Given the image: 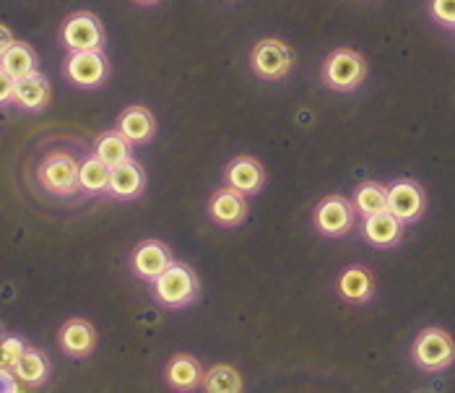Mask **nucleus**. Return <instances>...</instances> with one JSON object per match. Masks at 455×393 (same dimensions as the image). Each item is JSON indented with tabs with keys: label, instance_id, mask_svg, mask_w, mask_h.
Masks as SVG:
<instances>
[{
	"label": "nucleus",
	"instance_id": "nucleus-1",
	"mask_svg": "<svg viewBox=\"0 0 455 393\" xmlns=\"http://www.w3.org/2000/svg\"><path fill=\"white\" fill-rule=\"evenodd\" d=\"M201 297V279L198 274L182 263V261H172L159 279L154 282V300L167 308V310H180L193 305Z\"/></svg>",
	"mask_w": 455,
	"mask_h": 393
},
{
	"label": "nucleus",
	"instance_id": "nucleus-2",
	"mask_svg": "<svg viewBox=\"0 0 455 393\" xmlns=\"http://www.w3.org/2000/svg\"><path fill=\"white\" fill-rule=\"evenodd\" d=\"M297 63V55L291 50V44H286L279 36H266L260 42H255L252 52H250V68L268 84L283 81Z\"/></svg>",
	"mask_w": 455,
	"mask_h": 393
},
{
	"label": "nucleus",
	"instance_id": "nucleus-3",
	"mask_svg": "<svg viewBox=\"0 0 455 393\" xmlns=\"http://www.w3.org/2000/svg\"><path fill=\"white\" fill-rule=\"evenodd\" d=\"M364 78L367 60L351 47L333 50L323 63V84L333 92H354L364 84Z\"/></svg>",
	"mask_w": 455,
	"mask_h": 393
},
{
	"label": "nucleus",
	"instance_id": "nucleus-4",
	"mask_svg": "<svg viewBox=\"0 0 455 393\" xmlns=\"http://www.w3.org/2000/svg\"><path fill=\"white\" fill-rule=\"evenodd\" d=\"M36 182L50 196L68 198L73 193H78V162H76V156L68 151H50L36 167Z\"/></svg>",
	"mask_w": 455,
	"mask_h": 393
},
{
	"label": "nucleus",
	"instance_id": "nucleus-5",
	"mask_svg": "<svg viewBox=\"0 0 455 393\" xmlns=\"http://www.w3.org/2000/svg\"><path fill=\"white\" fill-rule=\"evenodd\" d=\"M411 359L424 373L448 370L455 362L453 336L443 328H424L411 347Z\"/></svg>",
	"mask_w": 455,
	"mask_h": 393
},
{
	"label": "nucleus",
	"instance_id": "nucleus-6",
	"mask_svg": "<svg viewBox=\"0 0 455 393\" xmlns=\"http://www.w3.org/2000/svg\"><path fill=\"white\" fill-rule=\"evenodd\" d=\"M60 42L68 52H81V50H105L107 32L100 16L92 11H76L60 27Z\"/></svg>",
	"mask_w": 455,
	"mask_h": 393
},
{
	"label": "nucleus",
	"instance_id": "nucleus-7",
	"mask_svg": "<svg viewBox=\"0 0 455 393\" xmlns=\"http://www.w3.org/2000/svg\"><path fill=\"white\" fill-rule=\"evenodd\" d=\"M354 221H356V209L347 196L341 193H331L325 196L320 204L315 206V214H313V224L320 235L325 237H344L354 229Z\"/></svg>",
	"mask_w": 455,
	"mask_h": 393
},
{
	"label": "nucleus",
	"instance_id": "nucleus-8",
	"mask_svg": "<svg viewBox=\"0 0 455 393\" xmlns=\"http://www.w3.org/2000/svg\"><path fill=\"white\" fill-rule=\"evenodd\" d=\"M66 78L81 89H100L109 78V60L105 50H81L70 52L66 60Z\"/></svg>",
	"mask_w": 455,
	"mask_h": 393
},
{
	"label": "nucleus",
	"instance_id": "nucleus-9",
	"mask_svg": "<svg viewBox=\"0 0 455 393\" xmlns=\"http://www.w3.org/2000/svg\"><path fill=\"white\" fill-rule=\"evenodd\" d=\"M387 212L403 224L419 221L427 212V193L414 180H395L387 185Z\"/></svg>",
	"mask_w": 455,
	"mask_h": 393
},
{
	"label": "nucleus",
	"instance_id": "nucleus-10",
	"mask_svg": "<svg viewBox=\"0 0 455 393\" xmlns=\"http://www.w3.org/2000/svg\"><path fill=\"white\" fill-rule=\"evenodd\" d=\"M224 185L232 188V190H237V193H243V196H255L266 185V170H263V164L255 156L240 154V156H235L227 164V170H224Z\"/></svg>",
	"mask_w": 455,
	"mask_h": 393
},
{
	"label": "nucleus",
	"instance_id": "nucleus-11",
	"mask_svg": "<svg viewBox=\"0 0 455 393\" xmlns=\"http://www.w3.org/2000/svg\"><path fill=\"white\" fill-rule=\"evenodd\" d=\"M247 196L232 190V188H219L209 201V216L213 224L224 227V229H235L243 227L247 221Z\"/></svg>",
	"mask_w": 455,
	"mask_h": 393
},
{
	"label": "nucleus",
	"instance_id": "nucleus-12",
	"mask_svg": "<svg viewBox=\"0 0 455 393\" xmlns=\"http://www.w3.org/2000/svg\"><path fill=\"white\" fill-rule=\"evenodd\" d=\"M97 328L86 318H70L60 325L58 331V344L63 349V355H68L73 359H86L94 355L97 349Z\"/></svg>",
	"mask_w": 455,
	"mask_h": 393
},
{
	"label": "nucleus",
	"instance_id": "nucleus-13",
	"mask_svg": "<svg viewBox=\"0 0 455 393\" xmlns=\"http://www.w3.org/2000/svg\"><path fill=\"white\" fill-rule=\"evenodd\" d=\"M175 261V255L172 251L164 245V243H159V240H143L139 248L133 251V274L143 279V282H148V285H154L156 279H159V274L170 266Z\"/></svg>",
	"mask_w": 455,
	"mask_h": 393
},
{
	"label": "nucleus",
	"instance_id": "nucleus-14",
	"mask_svg": "<svg viewBox=\"0 0 455 393\" xmlns=\"http://www.w3.org/2000/svg\"><path fill=\"white\" fill-rule=\"evenodd\" d=\"M143 190H146V170L136 159H128L117 167H109L107 196H112L117 201H133V198L143 196Z\"/></svg>",
	"mask_w": 455,
	"mask_h": 393
},
{
	"label": "nucleus",
	"instance_id": "nucleus-15",
	"mask_svg": "<svg viewBox=\"0 0 455 393\" xmlns=\"http://www.w3.org/2000/svg\"><path fill=\"white\" fill-rule=\"evenodd\" d=\"M133 146H146L154 141L156 136V117L154 112L143 105H131L117 115V125H115Z\"/></svg>",
	"mask_w": 455,
	"mask_h": 393
},
{
	"label": "nucleus",
	"instance_id": "nucleus-16",
	"mask_svg": "<svg viewBox=\"0 0 455 393\" xmlns=\"http://www.w3.org/2000/svg\"><path fill=\"white\" fill-rule=\"evenodd\" d=\"M403 221L395 219L390 212H378V214L364 216L362 235L370 245L375 248H395L403 240Z\"/></svg>",
	"mask_w": 455,
	"mask_h": 393
},
{
	"label": "nucleus",
	"instance_id": "nucleus-17",
	"mask_svg": "<svg viewBox=\"0 0 455 393\" xmlns=\"http://www.w3.org/2000/svg\"><path fill=\"white\" fill-rule=\"evenodd\" d=\"M52 100V86L47 81L44 73H29L24 78L16 81V92H13V105L27 112H42Z\"/></svg>",
	"mask_w": 455,
	"mask_h": 393
},
{
	"label": "nucleus",
	"instance_id": "nucleus-18",
	"mask_svg": "<svg viewBox=\"0 0 455 393\" xmlns=\"http://www.w3.org/2000/svg\"><path fill=\"white\" fill-rule=\"evenodd\" d=\"M204 365L193 355H175L164 367V378L175 391H198L204 383Z\"/></svg>",
	"mask_w": 455,
	"mask_h": 393
},
{
	"label": "nucleus",
	"instance_id": "nucleus-19",
	"mask_svg": "<svg viewBox=\"0 0 455 393\" xmlns=\"http://www.w3.org/2000/svg\"><path fill=\"white\" fill-rule=\"evenodd\" d=\"M336 289L347 302L362 305V302H370L372 294H375V277L364 266H349V269L341 271Z\"/></svg>",
	"mask_w": 455,
	"mask_h": 393
},
{
	"label": "nucleus",
	"instance_id": "nucleus-20",
	"mask_svg": "<svg viewBox=\"0 0 455 393\" xmlns=\"http://www.w3.org/2000/svg\"><path fill=\"white\" fill-rule=\"evenodd\" d=\"M11 370H13V375L19 378V383L24 389H39L50 378V359H47V355L42 349L27 347L24 355L19 357V362Z\"/></svg>",
	"mask_w": 455,
	"mask_h": 393
},
{
	"label": "nucleus",
	"instance_id": "nucleus-21",
	"mask_svg": "<svg viewBox=\"0 0 455 393\" xmlns=\"http://www.w3.org/2000/svg\"><path fill=\"white\" fill-rule=\"evenodd\" d=\"M94 154L105 162L107 167H117L128 159H133V143L128 141L117 128L105 131L94 141Z\"/></svg>",
	"mask_w": 455,
	"mask_h": 393
},
{
	"label": "nucleus",
	"instance_id": "nucleus-22",
	"mask_svg": "<svg viewBox=\"0 0 455 393\" xmlns=\"http://www.w3.org/2000/svg\"><path fill=\"white\" fill-rule=\"evenodd\" d=\"M109 185V167L105 162L92 154L84 162H78V190L86 196H102Z\"/></svg>",
	"mask_w": 455,
	"mask_h": 393
},
{
	"label": "nucleus",
	"instance_id": "nucleus-23",
	"mask_svg": "<svg viewBox=\"0 0 455 393\" xmlns=\"http://www.w3.org/2000/svg\"><path fill=\"white\" fill-rule=\"evenodd\" d=\"M351 204H354L356 214L362 216V219L370 214H378V212H386L387 209V185H383V182H375V180H367V182H362V185L354 190V198H351Z\"/></svg>",
	"mask_w": 455,
	"mask_h": 393
},
{
	"label": "nucleus",
	"instance_id": "nucleus-24",
	"mask_svg": "<svg viewBox=\"0 0 455 393\" xmlns=\"http://www.w3.org/2000/svg\"><path fill=\"white\" fill-rule=\"evenodd\" d=\"M201 389L209 393H240L245 389V378L232 365H213L211 370L204 373Z\"/></svg>",
	"mask_w": 455,
	"mask_h": 393
},
{
	"label": "nucleus",
	"instance_id": "nucleus-25",
	"mask_svg": "<svg viewBox=\"0 0 455 393\" xmlns=\"http://www.w3.org/2000/svg\"><path fill=\"white\" fill-rule=\"evenodd\" d=\"M0 68L3 71H8L16 81L19 78H24V76H29V73L36 71V52L32 50V44H27V42H13L5 52H3V58H0Z\"/></svg>",
	"mask_w": 455,
	"mask_h": 393
},
{
	"label": "nucleus",
	"instance_id": "nucleus-26",
	"mask_svg": "<svg viewBox=\"0 0 455 393\" xmlns=\"http://www.w3.org/2000/svg\"><path fill=\"white\" fill-rule=\"evenodd\" d=\"M27 347L29 344L24 339H19V336H3L0 339V359H3V365L5 367H13L19 362V357L24 355Z\"/></svg>",
	"mask_w": 455,
	"mask_h": 393
},
{
	"label": "nucleus",
	"instance_id": "nucleus-27",
	"mask_svg": "<svg viewBox=\"0 0 455 393\" xmlns=\"http://www.w3.org/2000/svg\"><path fill=\"white\" fill-rule=\"evenodd\" d=\"M429 11L440 24L455 27V0H429Z\"/></svg>",
	"mask_w": 455,
	"mask_h": 393
},
{
	"label": "nucleus",
	"instance_id": "nucleus-28",
	"mask_svg": "<svg viewBox=\"0 0 455 393\" xmlns=\"http://www.w3.org/2000/svg\"><path fill=\"white\" fill-rule=\"evenodd\" d=\"M13 92H16V78L0 68V108L13 105Z\"/></svg>",
	"mask_w": 455,
	"mask_h": 393
},
{
	"label": "nucleus",
	"instance_id": "nucleus-29",
	"mask_svg": "<svg viewBox=\"0 0 455 393\" xmlns=\"http://www.w3.org/2000/svg\"><path fill=\"white\" fill-rule=\"evenodd\" d=\"M24 386L19 383V378L13 375V370L11 367H5V365H0V393H16L21 391Z\"/></svg>",
	"mask_w": 455,
	"mask_h": 393
},
{
	"label": "nucleus",
	"instance_id": "nucleus-30",
	"mask_svg": "<svg viewBox=\"0 0 455 393\" xmlns=\"http://www.w3.org/2000/svg\"><path fill=\"white\" fill-rule=\"evenodd\" d=\"M13 42H16L13 32H11V29L5 27V24H0V58H3V52H5V50H8V47L13 44Z\"/></svg>",
	"mask_w": 455,
	"mask_h": 393
},
{
	"label": "nucleus",
	"instance_id": "nucleus-31",
	"mask_svg": "<svg viewBox=\"0 0 455 393\" xmlns=\"http://www.w3.org/2000/svg\"><path fill=\"white\" fill-rule=\"evenodd\" d=\"M133 3H139V5H156L159 0H133Z\"/></svg>",
	"mask_w": 455,
	"mask_h": 393
},
{
	"label": "nucleus",
	"instance_id": "nucleus-32",
	"mask_svg": "<svg viewBox=\"0 0 455 393\" xmlns=\"http://www.w3.org/2000/svg\"><path fill=\"white\" fill-rule=\"evenodd\" d=\"M227 3H235V0H227Z\"/></svg>",
	"mask_w": 455,
	"mask_h": 393
},
{
	"label": "nucleus",
	"instance_id": "nucleus-33",
	"mask_svg": "<svg viewBox=\"0 0 455 393\" xmlns=\"http://www.w3.org/2000/svg\"><path fill=\"white\" fill-rule=\"evenodd\" d=\"M0 365H3V359H0Z\"/></svg>",
	"mask_w": 455,
	"mask_h": 393
}]
</instances>
